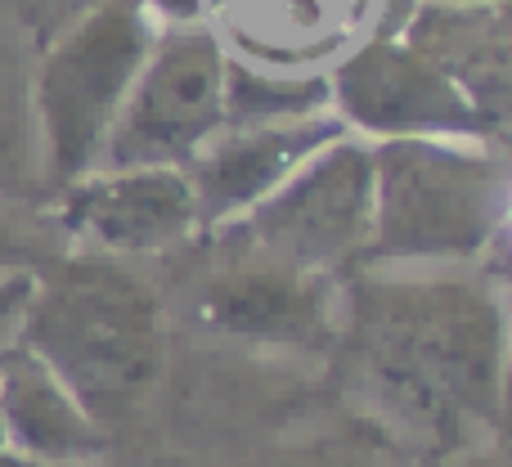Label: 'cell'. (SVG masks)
Listing matches in <instances>:
<instances>
[{"label": "cell", "mask_w": 512, "mask_h": 467, "mask_svg": "<svg viewBox=\"0 0 512 467\" xmlns=\"http://www.w3.org/2000/svg\"><path fill=\"white\" fill-rule=\"evenodd\" d=\"M230 122V50L207 23L158 27L99 167L185 171ZM95 167V171H99Z\"/></svg>", "instance_id": "6"}, {"label": "cell", "mask_w": 512, "mask_h": 467, "mask_svg": "<svg viewBox=\"0 0 512 467\" xmlns=\"http://www.w3.org/2000/svg\"><path fill=\"white\" fill-rule=\"evenodd\" d=\"M328 77V108L351 135L378 140H486L477 99L409 36L369 32Z\"/></svg>", "instance_id": "7"}, {"label": "cell", "mask_w": 512, "mask_h": 467, "mask_svg": "<svg viewBox=\"0 0 512 467\" xmlns=\"http://www.w3.org/2000/svg\"><path fill=\"white\" fill-rule=\"evenodd\" d=\"M140 9L158 27H185V23H207V0H140Z\"/></svg>", "instance_id": "17"}, {"label": "cell", "mask_w": 512, "mask_h": 467, "mask_svg": "<svg viewBox=\"0 0 512 467\" xmlns=\"http://www.w3.org/2000/svg\"><path fill=\"white\" fill-rule=\"evenodd\" d=\"M50 225L68 252L140 261L203 234L198 198L176 167H99L50 198Z\"/></svg>", "instance_id": "8"}, {"label": "cell", "mask_w": 512, "mask_h": 467, "mask_svg": "<svg viewBox=\"0 0 512 467\" xmlns=\"http://www.w3.org/2000/svg\"><path fill=\"white\" fill-rule=\"evenodd\" d=\"M221 252L342 279L369 256L373 234V144L337 135L306 158L248 216L212 230Z\"/></svg>", "instance_id": "5"}, {"label": "cell", "mask_w": 512, "mask_h": 467, "mask_svg": "<svg viewBox=\"0 0 512 467\" xmlns=\"http://www.w3.org/2000/svg\"><path fill=\"white\" fill-rule=\"evenodd\" d=\"M59 252H68V247H63L54 225H36L27 216H18L14 207H0V279H9V274H36Z\"/></svg>", "instance_id": "14"}, {"label": "cell", "mask_w": 512, "mask_h": 467, "mask_svg": "<svg viewBox=\"0 0 512 467\" xmlns=\"http://www.w3.org/2000/svg\"><path fill=\"white\" fill-rule=\"evenodd\" d=\"M346 135L333 108L306 117H279V122H234L216 140L198 149L185 167L198 198L203 234L248 216L261 198H270L306 158H315L328 140Z\"/></svg>", "instance_id": "10"}, {"label": "cell", "mask_w": 512, "mask_h": 467, "mask_svg": "<svg viewBox=\"0 0 512 467\" xmlns=\"http://www.w3.org/2000/svg\"><path fill=\"white\" fill-rule=\"evenodd\" d=\"M512 176L486 140L373 144V234L364 265H468L490 252Z\"/></svg>", "instance_id": "3"}, {"label": "cell", "mask_w": 512, "mask_h": 467, "mask_svg": "<svg viewBox=\"0 0 512 467\" xmlns=\"http://www.w3.org/2000/svg\"><path fill=\"white\" fill-rule=\"evenodd\" d=\"M373 409L405 436L454 450L499 423L512 319L499 288L463 265H364L337 301Z\"/></svg>", "instance_id": "1"}, {"label": "cell", "mask_w": 512, "mask_h": 467, "mask_svg": "<svg viewBox=\"0 0 512 467\" xmlns=\"http://www.w3.org/2000/svg\"><path fill=\"white\" fill-rule=\"evenodd\" d=\"M373 9L378 0H207V27L252 68L324 77L369 36Z\"/></svg>", "instance_id": "11"}, {"label": "cell", "mask_w": 512, "mask_h": 467, "mask_svg": "<svg viewBox=\"0 0 512 467\" xmlns=\"http://www.w3.org/2000/svg\"><path fill=\"white\" fill-rule=\"evenodd\" d=\"M0 467H41V463H32V459H18V454L0 450Z\"/></svg>", "instance_id": "19"}, {"label": "cell", "mask_w": 512, "mask_h": 467, "mask_svg": "<svg viewBox=\"0 0 512 467\" xmlns=\"http://www.w3.org/2000/svg\"><path fill=\"white\" fill-rule=\"evenodd\" d=\"M499 423L512 432V346H508V369H504V396H499Z\"/></svg>", "instance_id": "18"}, {"label": "cell", "mask_w": 512, "mask_h": 467, "mask_svg": "<svg viewBox=\"0 0 512 467\" xmlns=\"http://www.w3.org/2000/svg\"><path fill=\"white\" fill-rule=\"evenodd\" d=\"M0 450H5V436H0Z\"/></svg>", "instance_id": "20"}, {"label": "cell", "mask_w": 512, "mask_h": 467, "mask_svg": "<svg viewBox=\"0 0 512 467\" xmlns=\"http://www.w3.org/2000/svg\"><path fill=\"white\" fill-rule=\"evenodd\" d=\"M18 342L113 436L162 382L167 310L131 261L59 252L32 274Z\"/></svg>", "instance_id": "2"}, {"label": "cell", "mask_w": 512, "mask_h": 467, "mask_svg": "<svg viewBox=\"0 0 512 467\" xmlns=\"http://www.w3.org/2000/svg\"><path fill=\"white\" fill-rule=\"evenodd\" d=\"M158 41L140 0H95L45 41L32 63V140L41 194L99 167L126 95Z\"/></svg>", "instance_id": "4"}, {"label": "cell", "mask_w": 512, "mask_h": 467, "mask_svg": "<svg viewBox=\"0 0 512 467\" xmlns=\"http://www.w3.org/2000/svg\"><path fill=\"white\" fill-rule=\"evenodd\" d=\"M256 467H378V463L355 450H342V445H306V450L274 454V459H265Z\"/></svg>", "instance_id": "15"}, {"label": "cell", "mask_w": 512, "mask_h": 467, "mask_svg": "<svg viewBox=\"0 0 512 467\" xmlns=\"http://www.w3.org/2000/svg\"><path fill=\"white\" fill-rule=\"evenodd\" d=\"M36 140H32V63L0 32V194H32Z\"/></svg>", "instance_id": "13"}, {"label": "cell", "mask_w": 512, "mask_h": 467, "mask_svg": "<svg viewBox=\"0 0 512 467\" xmlns=\"http://www.w3.org/2000/svg\"><path fill=\"white\" fill-rule=\"evenodd\" d=\"M0 436L9 454L41 467H86L108 445L95 418L23 342L0 351Z\"/></svg>", "instance_id": "12"}, {"label": "cell", "mask_w": 512, "mask_h": 467, "mask_svg": "<svg viewBox=\"0 0 512 467\" xmlns=\"http://www.w3.org/2000/svg\"><path fill=\"white\" fill-rule=\"evenodd\" d=\"M27 292H32V274H9V279H0V351H5L9 342H18Z\"/></svg>", "instance_id": "16"}, {"label": "cell", "mask_w": 512, "mask_h": 467, "mask_svg": "<svg viewBox=\"0 0 512 467\" xmlns=\"http://www.w3.org/2000/svg\"><path fill=\"white\" fill-rule=\"evenodd\" d=\"M337 301V279L221 252V270L194 297V319L239 342L319 346L337 337Z\"/></svg>", "instance_id": "9"}]
</instances>
